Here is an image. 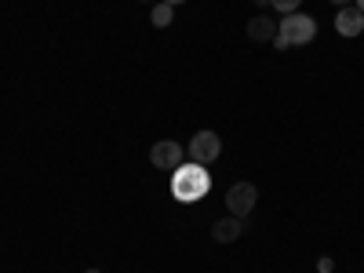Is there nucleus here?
Returning <instances> with one entry per match:
<instances>
[{
    "mask_svg": "<svg viewBox=\"0 0 364 273\" xmlns=\"http://www.w3.org/2000/svg\"><path fill=\"white\" fill-rule=\"evenodd\" d=\"M255 200H259L255 182H233L230 193H226V208H230V215H237V219H248Z\"/></svg>",
    "mask_w": 364,
    "mask_h": 273,
    "instance_id": "4",
    "label": "nucleus"
},
{
    "mask_svg": "<svg viewBox=\"0 0 364 273\" xmlns=\"http://www.w3.org/2000/svg\"><path fill=\"white\" fill-rule=\"evenodd\" d=\"M255 4H259V8H266V4H269V0H255Z\"/></svg>",
    "mask_w": 364,
    "mask_h": 273,
    "instance_id": "14",
    "label": "nucleus"
},
{
    "mask_svg": "<svg viewBox=\"0 0 364 273\" xmlns=\"http://www.w3.org/2000/svg\"><path fill=\"white\" fill-rule=\"evenodd\" d=\"M336 29H339L343 37H360V33H364V11H360L357 4L339 8V15H336Z\"/></svg>",
    "mask_w": 364,
    "mask_h": 273,
    "instance_id": "6",
    "label": "nucleus"
},
{
    "mask_svg": "<svg viewBox=\"0 0 364 273\" xmlns=\"http://www.w3.org/2000/svg\"><path fill=\"white\" fill-rule=\"evenodd\" d=\"M149 164H154V168H161V171H175V168L182 164V146H178L175 139H164V142H157L154 149H149Z\"/></svg>",
    "mask_w": 364,
    "mask_h": 273,
    "instance_id": "5",
    "label": "nucleus"
},
{
    "mask_svg": "<svg viewBox=\"0 0 364 273\" xmlns=\"http://www.w3.org/2000/svg\"><path fill=\"white\" fill-rule=\"evenodd\" d=\"M186 154H190V161H197V164H215L219 161V154H223V139L215 135V132H197L193 139H190V146H186Z\"/></svg>",
    "mask_w": 364,
    "mask_h": 273,
    "instance_id": "3",
    "label": "nucleus"
},
{
    "mask_svg": "<svg viewBox=\"0 0 364 273\" xmlns=\"http://www.w3.org/2000/svg\"><path fill=\"white\" fill-rule=\"evenodd\" d=\"M273 37H277V22H269L266 15H259V18L248 22V41H255V44H273Z\"/></svg>",
    "mask_w": 364,
    "mask_h": 273,
    "instance_id": "8",
    "label": "nucleus"
},
{
    "mask_svg": "<svg viewBox=\"0 0 364 273\" xmlns=\"http://www.w3.org/2000/svg\"><path fill=\"white\" fill-rule=\"evenodd\" d=\"M164 4H171V8H178V4H186V0H164Z\"/></svg>",
    "mask_w": 364,
    "mask_h": 273,
    "instance_id": "13",
    "label": "nucleus"
},
{
    "mask_svg": "<svg viewBox=\"0 0 364 273\" xmlns=\"http://www.w3.org/2000/svg\"><path fill=\"white\" fill-rule=\"evenodd\" d=\"M353 4H357V8H360V11H364V0H353Z\"/></svg>",
    "mask_w": 364,
    "mask_h": 273,
    "instance_id": "15",
    "label": "nucleus"
},
{
    "mask_svg": "<svg viewBox=\"0 0 364 273\" xmlns=\"http://www.w3.org/2000/svg\"><path fill=\"white\" fill-rule=\"evenodd\" d=\"M277 37L288 44V51L291 48H299V44H310L314 37H317V22L310 18V15H302V11H295V15H284L281 22H277Z\"/></svg>",
    "mask_w": 364,
    "mask_h": 273,
    "instance_id": "2",
    "label": "nucleus"
},
{
    "mask_svg": "<svg viewBox=\"0 0 364 273\" xmlns=\"http://www.w3.org/2000/svg\"><path fill=\"white\" fill-rule=\"evenodd\" d=\"M171 18H175V8H171V4H164V0H161V4H154V15H149V22H154L157 29H168Z\"/></svg>",
    "mask_w": 364,
    "mask_h": 273,
    "instance_id": "9",
    "label": "nucleus"
},
{
    "mask_svg": "<svg viewBox=\"0 0 364 273\" xmlns=\"http://www.w3.org/2000/svg\"><path fill=\"white\" fill-rule=\"evenodd\" d=\"M331 4H336V8H350V4H353V0H331Z\"/></svg>",
    "mask_w": 364,
    "mask_h": 273,
    "instance_id": "12",
    "label": "nucleus"
},
{
    "mask_svg": "<svg viewBox=\"0 0 364 273\" xmlns=\"http://www.w3.org/2000/svg\"><path fill=\"white\" fill-rule=\"evenodd\" d=\"M211 193V171L197 161H186L171 171V197L178 204H197Z\"/></svg>",
    "mask_w": 364,
    "mask_h": 273,
    "instance_id": "1",
    "label": "nucleus"
},
{
    "mask_svg": "<svg viewBox=\"0 0 364 273\" xmlns=\"http://www.w3.org/2000/svg\"><path fill=\"white\" fill-rule=\"evenodd\" d=\"M331 269H336V259H331V255H321V259H317V273H331Z\"/></svg>",
    "mask_w": 364,
    "mask_h": 273,
    "instance_id": "11",
    "label": "nucleus"
},
{
    "mask_svg": "<svg viewBox=\"0 0 364 273\" xmlns=\"http://www.w3.org/2000/svg\"><path fill=\"white\" fill-rule=\"evenodd\" d=\"M240 233H245V219H237V215H226L219 223H211V240H215V245H233Z\"/></svg>",
    "mask_w": 364,
    "mask_h": 273,
    "instance_id": "7",
    "label": "nucleus"
},
{
    "mask_svg": "<svg viewBox=\"0 0 364 273\" xmlns=\"http://www.w3.org/2000/svg\"><path fill=\"white\" fill-rule=\"evenodd\" d=\"M139 4H154V0H139Z\"/></svg>",
    "mask_w": 364,
    "mask_h": 273,
    "instance_id": "16",
    "label": "nucleus"
},
{
    "mask_svg": "<svg viewBox=\"0 0 364 273\" xmlns=\"http://www.w3.org/2000/svg\"><path fill=\"white\" fill-rule=\"evenodd\" d=\"M299 4H302V0H269V8H273V11H281V15H295Z\"/></svg>",
    "mask_w": 364,
    "mask_h": 273,
    "instance_id": "10",
    "label": "nucleus"
},
{
    "mask_svg": "<svg viewBox=\"0 0 364 273\" xmlns=\"http://www.w3.org/2000/svg\"><path fill=\"white\" fill-rule=\"evenodd\" d=\"M87 273H102V269H87Z\"/></svg>",
    "mask_w": 364,
    "mask_h": 273,
    "instance_id": "17",
    "label": "nucleus"
}]
</instances>
